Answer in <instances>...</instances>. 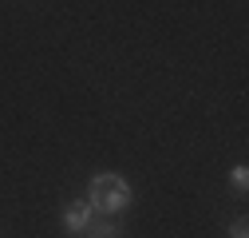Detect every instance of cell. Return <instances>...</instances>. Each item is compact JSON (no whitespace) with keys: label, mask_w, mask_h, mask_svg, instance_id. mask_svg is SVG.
<instances>
[{"label":"cell","mask_w":249,"mask_h":238,"mask_svg":"<svg viewBox=\"0 0 249 238\" xmlns=\"http://www.w3.org/2000/svg\"><path fill=\"white\" fill-rule=\"evenodd\" d=\"M131 198H135V191H131V183L123 175H95L87 183V206L95 215H119V211H127L131 206Z\"/></svg>","instance_id":"obj_1"},{"label":"cell","mask_w":249,"mask_h":238,"mask_svg":"<svg viewBox=\"0 0 249 238\" xmlns=\"http://www.w3.org/2000/svg\"><path fill=\"white\" fill-rule=\"evenodd\" d=\"M91 218H95V211L87 206V198H79V202H68V206H64V230H71V234H83Z\"/></svg>","instance_id":"obj_2"},{"label":"cell","mask_w":249,"mask_h":238,"mask_svg":"<svg viewBox=\"0 0 249 238\" xmlns=\"http://www.w3.org/2000/svg\"><path fill=\"white\" fill-rule=\"evenodd\" d=\"M83 238H123V226L119 222H107V218H91L87 222V230H83Z\"/></svg>","instance_id":"obj_3"},{"label":"cell","mask_w":249,"mask_h":238,"mask_svg":"<svg viewBox=\"0 0 249 238\" xmlns=\"http://www.w3.org/2000/svg\"><path fill=\"white\" fill-rule=\"evenodd\" d=\"M230 183H233L237 191H245V183H249V171H245V167H233V171H230Z\"/></svg>","instance_id":"obj_4"},{"label":"cell","mask_w":249,"mask_h":238,"mask_svg":"<svg viewBox=\"0 0 249 238\" xmlns=\"http://www.w3.org/2000/svg\"><path fill=\"white\" fill-rule=\"evenodd\" d=\"M230 238H249V230H245V222H233V226H230Z\"/></svg>","instance_id":"obj_5"}]
</instances>
